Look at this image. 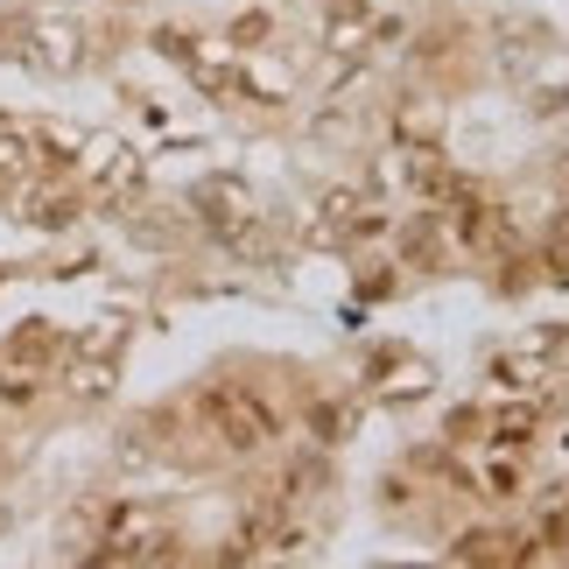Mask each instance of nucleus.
<instances>
[{
	"label": "nucleus",
	"mask_w": 569,
	"mask_h": 569,
	"mask_svg": "<svg viewBox=\"0 0 569 569\" xmlns=\"http://www.w3.org/2000/svg\"><path fill=\"white\" fill-rule=\"evenodd\" d=\"M197 422H204V436H211L218 450H239V457L281 436L274 401L260 387H239V380H218V387L197 393Z\"/></svg>",
	"instance_id": "f257e3e1"
},
{
	"label": "nucleus",
	"mask_w": 569,
	"mask_h": 569,
	"mask_svg": "<svg viewBox=\"0 0 569 569\" xmlns=\"http://www.w3.org/2000/svg\"><path fill=\"white\" fill-rule=\"evenodd\" d=\"M0 57L29 63V71H71L84 63V29L71 14H21V21H0Z\"/></svg>",
	"instance_id": "f03ea898"
},
{
	"label": "nucleus",
	"mask_w": 569,
	"mask_h": 569,
	"mask_svg": "<svg viewBox=\"0 0 569 569\" xmlns=\"http://www.w3.org/2000/svg\"><path fill=\"white\" fill-rule=\"evenodd\" d=\"M169 535L148 507H127V513H113V528H106V549H99V562H169L177 549H169Z\"/></svg>",
	"instance_id": "7ed1b4c3"
},
{
	"label": "nucleus",
	"mask_w": 569,
	"mask_h": 569,
	"mask_svg": "<svg viewBox=\"0 0 569 569\" xmlns=\"http://www.w3.org/2000/svg\"><path fill=\"white\" fill-rule=\"evenodd\" d=\"M113 352H120V331L106 323L99 338H84L78 352H63L71 366H63V387L78 393V401H99V393H113Z\"/></svg>",
	"instance_id": "20e7f679"
},
{
	"label": "nucleus",
	"mask_w": 569,
	"mask_h": 569,
	"mask_svg": "<svg viewBox=\"0 0 569 569\" xmlns=\"http://www.w3.org/2000/svg\"><path fill=\"white\" fill-rule=\"evenodd\" d=\"M42 177V148L29 127H14V120H0V190H21V183H36Z\"/></svg>",
	"instance_id": "39448f33"
},
{
	"label": "nucleus",
	"mask_w": 569,
	"mask_h": 569,
	"mask_svg": "<svg viewBox=\"0 0 569 569\" xmlns=\"http://www.w3.org/2000/svg\"><path fill=\"white\" fill-rule=\"evenodd\" d=\"M197 211H204L211 232H226L232 247H239V232L253 226V204H247V190H239V183H204V190H197Z\"/></svg>",
	"instance_id": "423d86ee"
},
{
	"label": "nucleus",
	"mask_w": 569,
	"mask_h": 569,
	"mask_svg": "<svg viewBox=\"0 0 569 569\" xmlns=\"http://www.w3.org/2000/svg\"><path fill=\"white\" fill-rule=\"evenodd\" d=\"M63 352H71V345H63L50 323H21V331L8 338V366H29V373H57Z\"/></svg>",
	"instance_id": "0eeeda50"
},
{
	"label": "nucleus",
	"mask_w": 569,
	"mask_h": 569,
	"mask_svg": "<svg viewBox=\"0 0 569 569\" xmlns=\"http://www.w3.org/2000/svg\"><path fill=\"white\" fill-rule=\"evenodd\" d=\"M84 204H78V190H29L21 183V218L29 226H42V232H57V226H71Z\"/></svg>",
	"instance_id": "6e6552de"
},
{
	"label": "nucleus",
	"mask_w": 569,
	"mask_h": 569,
	"mask_svg": "<svg viewBox=\"0 0 569 569\" xmlns=\"http://www.w3.org/2000/svg\"><path fill=\"white\" fill-rule=\"evenodd\" d=\"M141 183V162L127 156V148H113V156H106V169H99V197H127Z\"/></svg>",
	"instance_id": "1a4fd4ad"
},
{
	"label": "nucleus",
	"mask_w": 569,
	"mask_h": 569,
	"mask_svg": "<svg viewBox=\"0 0 569 569\" xmlns=\"http://www.w3.org/2000/svg\"><path fill=\"white\" fill-rule=\"evenodd\" d=\"M478 492L513 499V492H520V465H513V457H492V465H478Z\"/></svg>",
	"instance_id": "9d476101"
},
{
	"label": "nucleus",
	"mask_w": 569,
	"mask_h": 569,
	"mask_svg": "<svg viewBox=\"0 0 569 569\" xmlns=\"http://www.w3.org/2000/svg\"><path fill=\"white\" fill-rule=\"evenodd\" d=\"M42 393V373H29V366H8V373H0V408H29Z\"/></svg>",
	"instance_id": "9b49d317"
},
{
	"label": "nucleus",
	"mask_w": 569,
	"mask_h": 569,
	"mask_svg": "<svg viewBox=\"0 0 569 569\" xmlns=\"http://www.w3.org/2000/svg\"><path fill=\"white\" fill-rule=\"evenodd\" d=\"M323 218H331L338 232H359V226H373V211H359V197H352V190H338L331 204H323Z\"/></svg>",
	"instance_id": "f8f14e48"
},
{
	"label": "nucleus",
	"mask_w": 569,
	"mask_h": 569,
	"mask_svg": "<svg viewBox=\"0 0 569 569\" xmlns=\"http://www.w3.org/2000/svg\"><path fill=\"white\" fill-rule=\"evenodd\" d=\"M359 29H366V8H331V42L338 50H352Z\"/></svg>",
	"instance_id": "ddd939ff"
}]
</instances>
